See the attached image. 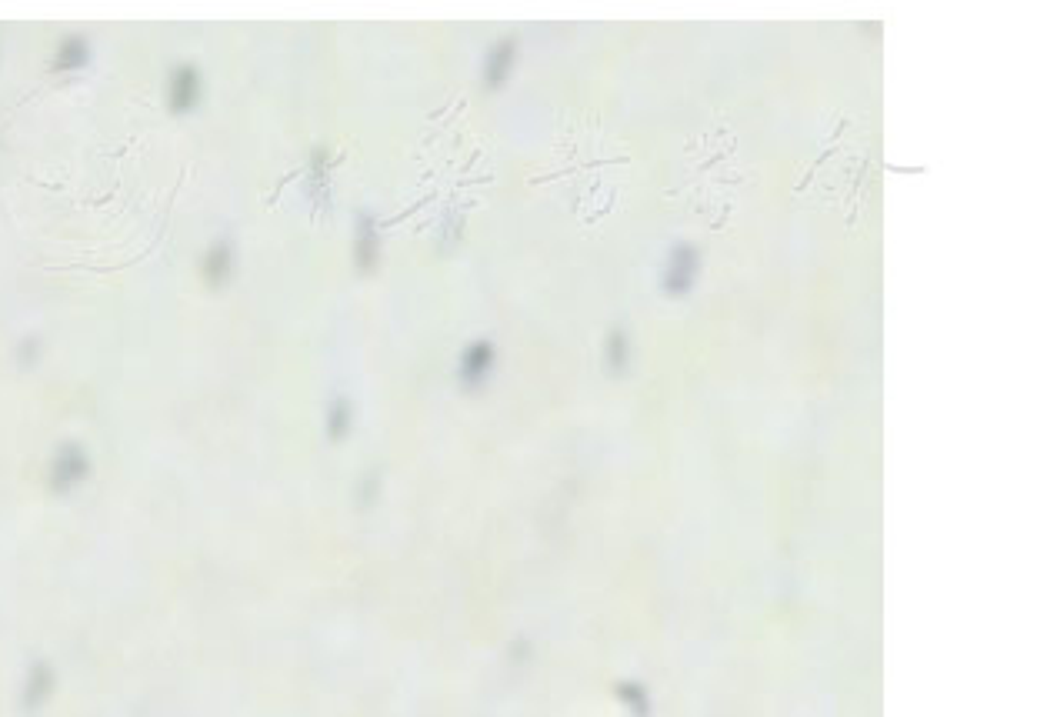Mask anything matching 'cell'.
<instances>
[{
  "label": "cell",
  "instance_id": "6",
  "mask_svg": "<svg viewBox=\"0 0 1047 717\" xmlns=\"http://www.w3.org/2000/svg\"><path fill=\"white\" fill-rule=\"evenodd\" d=\"M377 251H381V234H377V221L371 214H357V267L371 271L377 264Z\"/></svg>",
  "mask_w": 1047,
  "mask_h": 717
},
{
  "label": "cell",
  "instance_id": "3",
  "mask_svg": "<svg viewBox=\"0 0 1047 717\" xmlns=\"http://www.w3.org/2000/svg\"><path fill=\"white\" fill-rule=\"evenodd\" d=\"M87 474V454L81 444H64L54 457V487L64 491V487H74L81 477Z\"/></svg>",
  "mask_w": 1047,
  "mask_h": 717
},
{
  "label": "cell",
  "instance_id": "1",
  "mask_svg": "<svg viewBox=\"0 0 1047 717\" xmlns=\"http://www.w3.org/2000/svg\"><path fill=\"white\" fill-rule=\"evenodd\" d=\"M201 74H197L194 64H177L171 71V81H167V104H171L174 114H191L197 104H201Z\"/></svg>",
  "mask_w": 1047,
  "mask_h": 717
},
{
  "label": "cell",
  "instance_id": "10",
  "mask_svg": "<svg viewBox=\"0 0 1047 717\" xmlns=\"http://www.w3.org/2000/svg\"><path fill=\"white\" fill-rule=\"evenodd\" d=\"M627 354H631V344H627V334L621 327H614L611 337H607V361H611V371L621 374L627 367Z\"/></svg>",
  "mask_w": 1047,
  "mask_h": 717
},
{
  "label": "cell",
  "instance_id": "8",
  "mask_svg": "<svg viewBox=\"0 0 1047 717\" xmlns=\"http://www.w3.org/2000/svg\"><path fill=\"white\" fill-rule=\"evenodd\" d=\"M87 64H91V44H87L84 37H67V41H61L51 61L54 71H81Z\"/></svg>",
  "mask_w": 1047,
  "mask_h": 717
},
{
  "label": "cell",
  "instance_id": "9",
  "mask_svg": "<svg viewBox=\"0 0 1047 717\" xmlns=\"http://www.w3.org/2000/svg\"><path fill=\"white\" fill-rule=\"evenodd\" d=\"M351 417H354V404L347 401V397H334L331 407H327V434H331L334 441H341L347 427H351Z\"/></svg>",
  "mask_w": 1047,
  "mask_h": 717
},
{
  "label": "cell",
  "instance_id": "5",
  "mask_svg": "<svg viewBox=\"0 0 1047 717\" xmlns=\"http://www.w3.org/2000/svg\"><path fill=\"white\" fill-rule=\"evenodd\" d=\"M491 367H494V347L487 341H477V344L467 347L464 357H461V381L467 387H477Z\"/></svg>",
  "mask_w": 1047,
  "mask_h": 717
},
{
  "label": "cell",
  "instance_id": "4",
  "mask_svg": "<svg viewBox=\"0 0 1047 717\" xmlns=\"http://www.w3.org/2000/svg\"><path fill=\"white\" fill-rule=\"evenodd\" d=\"M231 271H234V244L227 241V237H217L204 254V277L211 281V287H221L224 281H231Z\"/></svg>",
  "mask_w": 1047,
  "mask_h": 717
},
{
  "label": "cell",
  "instance_id": "7",
  "mask_svg": "<svg viewBox=\"0 0 1047 717\" xmlns=\"http://www.w3.org/2000/svg\"><path fill=\"white\" fill-rule=\"evenodd\" d=\"M514 51H517L514 41H501V44L491 47V54H487V61H484V84L491 87V91L507 81L511 64H514Z\"/></svg>",
  "mask_w": 1047,
  "mask_h": 717
},
{
  "label": "cell",
  "instance_id": "2",
  "mask_svg": "<svg viewBox=\"0 0 1047 717\" xmlns=\"http://www.w3.org/2000/svg\"><path fill=\"white\" fill-rule=\"evenodd\" d=\"M694 274H697V251L691 244H677L664 267V291L671 297L687 294L694 284Z\"/></svg>",
  "mask_w": 1047,
  "mask_h": 717
}]
</instances>
